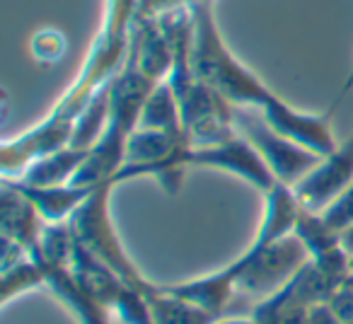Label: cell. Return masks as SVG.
<instances>
[{
	"label": "cell",
	"mask_w": 353,
	"mask_h": 324,
	"mask_svg": "<svg viewBox=\"0 0 353 324\" xmlns=\"http://www.w3.org/2000/svg\"><path fill=\"white\" fill-rule=\"evenodd\" d=\"M138 17H141V0H107L104 3L102 25L70 88L61 94L54 109L37 126L3 141V148H0L3 177H20L27 165L34 162L37 157L68 145L80 112L88 107L94 94L109 88L126 65Z\"/></svg>",
	"instance_id": "obj_1"
},
{
	"label": "cell",
	"mask_w": 353,
	"mask_h": 324,
	"mask_svg": "<svg viewBox=\"0 0 353 324\" xmlns=\"http://www.w3.org/2000/svg\"><path fill=\"white\" fill-rule=\"evenodd\" d=\"M192 70L232 107L264 109L276 92L254 73L225 44L213 15V0H192Z\"/></svg>",
	"instance_id": "obj_2"
},
{
	"label": "cell",
	"mask_w": 353,
	"mask_h": 324,
	"mask_svg": "<svg viewBox=\"0 0 353 324\" xmlns=\"http://www.w3.org/2000/svg\"><path fill=\"white\" fill-rule=\"evenodd\" d=\"M117 187L114 182H104L99 187H94V192L90 194L88 201L80 206V211L70 218V230H73L75 240L97 256L102 264H107L123 283L133 285V288L143 290L145 295H150L155 290L157 283H152L150 279L141 274V269L136 266V261L128 256L126 247H123L121 237L117 232V225L112 221V206H109V196L112 189Z\"/></svg>",
	"instance_id": "obj_3"
},
{
	"label": "cell",
	"mask_w": 353,
	"mask_h": 324,
	"mask_svg": "<svg viewBox=\"0 0 353 324\" xmlns=\"http://www.w3.org/2000/svg\"><path fill=\"white\" fill-rule=\"evenodd\" d=\"M310 264L307 250L295 235L281 237L266 247L250 245L225 266L237 283V293L254 303L279 293Z\"/></svg>",
	"instance_id": "obj_4"
},
{
	"label": "cell",
	"mask_w": 353,
	"mask_h": 324,
	"mask_svg": "<svg viewBox=\"0 0 353 324\" xmlns=\"http://www.w3.org/2000/svg\"><path fill=\"white\" fill-rule=\"evenodd\" d=\"M235 128L256 148L276 182L285 187H295L322 160L312 150L276 133L256 109L235 107Z\"/></svg>",
	"instance_id": "obj_5"
},
{
	"label": "cell",
	"mask_w": 353,
	"mask_h": 324,
	"mask_svg": "<svg viewBox=\"0 0 353 324\" xmlns=\"http://www.w3.org/2000/svg\"><path fill=\"white\" fill-rule=\"evenodd\" d=\"M179 97L182 107V126L192 145H213L235 136V107L225 97L194 80Z\"/></svg>",
	"instance_id": "obj_6"
},
{
	"label": "cell",
	"mask_w": 353,
	"mask_h": 324,
	"mask_svg": "<svg viewBox=\"0 0 353 324\" xmlns=\"http://www.w3.org/2000/svg\"><path fill=\"white\" fill-rule=\"evenodd\" d=\"M189 168L221 170V172L235 174V177L250 182L254 189H259L261 194L271 192L279 184L271 170L266 168V162L256 152V148L240 131L225 141L213 143V145H192Z\"/></svg>",
	"instance_id": "obj_7"
},
{
	"label": "cell",
	"mask_w": 353,
	"mask_h": 324,
	"mask_svg": "<svg viewBox=\"0 0 353 324\" xmlns=\"http://www.w3.org/2000/svg\"><path fill=\"white\" fill-rule=\"evenodd\" d=\"M353 184V133L293 187L300 206L322 213Z\"/></svg>",
	"instance_id": "obj_8"
},
{
	"label": "cell",
	"mask_w": 353,
	"mask_h": 324,
	"mask_svg": "<svg viewBox=\"0 0 353 324\" xmlns=\"http://www.w3.org/2000/svg\"><path fill=\"white\" fill-rule=\"evenodd\" d=\"M264 121L274 128L276 133L290 138L298 145L312 150L314 155L327 157L329 152L336 150L339 141L332 131V112L329 114H310L303 109H295L283 97L276 94L264 109H259Z\"/></svg>",
	"instance_id": "obj_9"
},
{
	"label": "cell",
	"mask_w": 353,
	"mask_h": 324,
	"mask_svg": "<svg viewBox=\"0 0 353 324\" xmlns=\"http://www.w3.org/2000/svg\"><path fill=\"white\" fill-rule=\"evenodd\" d=\"M293 235L307 250L310 264L334 281H346L351 276V256L341 245V232L334 230L322 213L300 208Z\"/></svg>",
	"instance_id": "obj_10"
},
{
	"label": "cell",
	"mask_w": 353,
	"mask_h": 324,
	"mask_svg": "<svg viewBox=\"0 0 353 324\" xmlns=\"http://www.w3.org/2000/svg\"><path fill=\"white\" fill-rule=\"evenodd\" d=\"M3 182L12 184L37 208V213H39L46 225L70 223V218L80 211V206L94 192L90 187H80V184H46V187H39V184H25L6 177H3Z\"/></svg>",
	"instance_id": "obj_11"
},
{
	"label": "cell",
	"mask_w": 353,
	"mask_h": 324,
	"mask_svg": "<svg viewBox=\"0 0 353 324\" xmlns=\"http://www.w3.org/2000/svg\"><path fill=\"white\" fill-rule=\"evenodd\" d=\"M0 225H3V240H10L15 245L25 247L32 256H37L44 235L46 223L37 213V208L17 192L12 184L3 182V194H0Z\"/></svg>",
	"instance_id": "obj_12"
},
{
	"label": "cell",
	"mask_w": 353,
	"mask_h": 324,
	"mask_svg": "<svg viewBox=\"0 0 353 324\" xmlns=\"http://www.w3.org/2000/svg\"><path fill=\"white\" fill-rule=\"evenodd\" d=\"M41 264V261H39ZM46 279V288H51V293L75 314L80 324H112L107 305H102L70 271V266H51L41 264Z\"/></svg>",
	"instance_id": "obj_13"
},
{
	"label": "cell",
	"mask_w": 353,
	"mask_h": 324,
	"mask_svg": "<svg viewBox=\"0 0 353 324\" xmlns=\"http://www.w3.org/2000/svg\"><path fill=\"white\" fill-rule=\"evenodd\" d=\"M165 290H170L176 298H184L189 303L199 305L201 310L216 314V317H225L237 293V283L230 271L223 266L213 274H203L196 276V279L179 281V283H167Z\"/></svg>",
	"instance_id": "obj_14"
},
{
	"label": "cell",
	"mask_w": 353,
	"mask_h": 324,
	"mask_svg": "<svg viewBox=\"0 0 353 324\" xmlns=\"http://www.w3.org/2000/svg\"><path fill=\"white\" fill-rule=\"evenodd\" d=\"M46 285L41 264L10 240H3V264H0V303L8 305L12 298Z\"/></svg>",
	"instance_id": "obj_15"
},
{
	"label": "cell",
	"mask_w": 353,
	"mask_h": 324,
	"mask_svg": "<svg viewBox=\"0 0 353 324\" xmlns=\"http://www.w3.org/2000/svg\"><path fill=\"white\" fill-rule=\"evenodd\" d=\"M88 152L90 150H83V148H75L68 143V145L59 148V150L37 157L34 162L27 165L20 177L12 179L25 184H39V187H46V184H73L75 174L80 172V168L88 160Z\"/></svg>",
	"instance_id": "obj_16"
},
{
	"label": "cell",
	"mask_w": 353,
	"mask_h": 324,
	"mask_svg": "<svg viewBox=\"0 0 353 324\" xmlns=\"http://www.w3.org/2000/svg\"><path fill=\"white\" fill-rule=\"evenodd\" d=\"M136 128H152V131H167V133H184L182 126V107L176 97L174 88L167 80L157 83L150 90L145 104L141 109Z\"/></svg>",
	"instance_id": "obj_17"
},
{
	"label": "cell",
	"mask_w": 353,
	"mask_h": 324,
	"mask_svg": "<svg viewBox=\"0 0 353 324\" xmlns=\"http://www.w3.org/2000/svg\"><path fill=\"white\" fill-rule=\"evenodd\" d=\"M148 303H150L152 324H213L216 319H221L189 300L172 295L160 283L148 295Z\"/></svg>",
	"instance_id": "obj_18"
},
{
	"label": "cell",
	"mask_w": 353,
	"mask_h": 324,
	"mask_svg": "<svg viewBox=\"0 0 353 324\" xmlns=\"http://www.w3.org/2000/svg\"><path fill=\"white\" fill-rule=\"evenodd\" d=\"M65 51H68V39L59 27H41L30 39V54L37 63L54 65L63 59Z\"/></svg>",
	"instance_id": "obj_19"
},
{
	"label": "cell",
	"mask_w": 353,
	"mask_h": 324,
	"mask_svg": "<svg viewBox=\"0 0 353 324\" xmlns=\"http://www.w3.org/2000/svg\"><path fill=\"white\" fill-rule=\"evenodd\" d=\"M322 216H324V221H327L329 225H332L334 230H339V232H341L343 227L351 225V223H353V184L336 199V201L332 203V206L324 208Z\"/></svg>",
	"instance_id": "obj_20"
},
{
	"label": "cell",
	"mask_w": 353,
	"mask_h": 324,
	"mask_svg": "<svg viewBox=\"0 0 353 324\" xmlns=\"http://www.w3.org/2000/svg\"><path fill=\"white\" fill-rule=\"evenodd\" d=\"M307 324H341V322H339V317L334 314V310L329 307V303H319L310 310Z\"/></svg>",
	"instance_id": "obj_21"
},
{
	"label": "cell",
	"mask_w": 353,
	"mask_h": 324,
	"mask_svg": "<svg viewBox=\"0 0 353 324\" xmlns=\"http://www.w3.org/2000/svg\"><path fill=\"white\" fill-rule=\"evenodd\" d=\"M341 245H343V250H346V254L353 256V223L341 230Z\"/></svg>",
	"instance_id": "obj_22"
},
{
	"label": "cell",
	"mask_w": 353,
	"mask_h": 324,
	"mask_svg": "<svg viewBox=\"0 0 353 324\" xmlns=\"http://www.w3.org/2000/svg\"><path fill=\"white\" fill-rule=\"evenodd\" d=\"M213 324H256V322L252 319V314L250 317H230V314H225V317L216 319Z\"/></svg>",
	"instance_id": "obj_23"
},
{
	"label": "cell",
	"mask_w": 353,
	"mask_h": 324,
	"mask_svg": "<svg viewBox=\"0 0 353 324\" xmlns=\"http://www.w3.org/2000/svg\"><path fill=\"white\" fill-rule=\"evenodd\" d=\"M351 88H353V70H351V75H348V78L343 80V85H341V92H339V97H336V102H334V107H336V104L341 102L343 97H346V94H348V90H351Z\"/></svg>",
	"instance_id": "obj_24"
},
{
	"label": "cell",
	"mask_w": 353,
	"mask_h": 324,
	"mask_svg": "<svg viewBox=\"0 0 353 324\" xmlns=\"http://www.w3.org/2000/svg\"><path fill=\"white\" fill-rule=\"evenodd\" d=\"M351 274H353V256H351Z\"/></svg>",
	"instance_id": "obj_25"
}]
</instances>
